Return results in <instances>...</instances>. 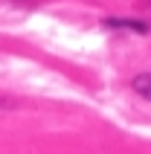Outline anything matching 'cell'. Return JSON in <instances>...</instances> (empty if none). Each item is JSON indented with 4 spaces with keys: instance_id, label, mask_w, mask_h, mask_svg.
<instances>
[{
    "instance_id": "cell-1",
    "label": "cell",
    "mask_w": 151,
    "mask_h": 154,
    "mask_svg": "<svg viewBox=\"0 0 151 154\" xmlns=\"http://www.w3.org/2000/svg\"><path fill=\"white\" fill-rule=\"evenodd\" d=\"M105 26H108V29H125V32H137V35H145V32H148V23L134 20V17H105Z\"/></svg>"
},
{
    "instance_id": "cell-2",
    "label": "cell",
    "mask_w": 151,
    "mask_h": 154,
    "mask_svg": "<svg viewBox=\"0 0 151 154\" xmlns=\"http://www.w3.org/2000/svg\"><path fill=\"white\" fill-rule=\"evenodd\" d=\"M131 87H134L143 99H148V102H151V73H137L134 82H131Z\"/></svg>"
},
{
    "instance_id": "cell-3",
    "label": "cell",
    "mask_w": 151,
    "mask_h": 154,
    "mask_svg": "<svg viewBox=\"0 0 151 154\" xmlns=\"http://www.w3.org/2000/svg\"><path fill=\"white\" fill-rule=\"evenodd\" d=\"M15 108V99H9V96H0V111H12Z\"/></svg>"
}]
</instances>
